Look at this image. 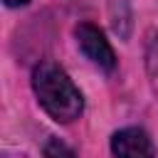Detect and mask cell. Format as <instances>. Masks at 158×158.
<instances>
[{
	"mask_svg": "<svg viewBox=\"0 0 158 158\" xmlns=\"http://www.w3.org/2000/svg\"><path fill=\"white\" fill-rule=\"evenodd\" d=\"M42 153H44V158H77L74 151H72L62 138H54V136L44 143V151H42Z\"/></svg>",
	"mask_w": 158,
	"mask_h": 158,
	"instance_id": "obj_4",
	"label": "cell"
},
{
	"mask_svg": "<svg viewBox=\"0 0 158 158\" xmlns=\"http://www.w3.org/2000/svg\"><path fill=\"white\" fill-rule=\"evenodd\" d=\"M114 158H156V146L151 136L138 126H126L111 136Z\"/></svg>",
	"mask_w": 158,
	"mask_h": 158,
	"instance_id": "obj_3",
	"label": "cell"
},
{
	"mask_svg": "<svg viewBox=\"0 0 158 158\" xmlns=\"http://www.w3.org/2000/svg\"><path fill=\"white\" fill-rule=\"evenodd\" d=\"M30 0H5V5L7 7H20V5H27Z\"/></svg>",
	"mask_w": 158,
	"mask_h": 158,
	"instance_id": "obj_6",
	"label": "cell"
},
{
	"mask_svg": "<svg viewBox=\"0 0 158 158\" xmlns=\"http://www.w3.org/2000/svg\"><path fill=\"white\" fill-rule=\"evenodd\" d=\"M74 37H77L79 49L84 52V57H86L91 64H96V67L104 69V72H114V67H116L114 47L109 44V40L104 37V32H101L96 25H91V22L77 25Z\"/></svg>",
	"mask_w": 158,
	"mask_h": 158,
	"instance_id": "obj_2",
	"label": "cell"
},
{
	"mask_svg": "<svg viewBox=\"0 0 158 158\" xmlns=\"http://www.w3.org/2000/svg\"><path fill=\"white\" fill-rule=\"evenodd\" d=\"M32 91L40 106L57 121L72 123L84 111V96L69 74L54 62H40L32 69Z\"/></svg>",
	"mask_w": 158,
	"mask_h": 158,
	"instance_id": "obj_1",
	"label": "cell"
},
{
	"mask_svg": "<svg viewBox=\"0 0 158 158\" xmlns=\"http://www.w3.org/2000/svg\"><path fill=\"white\" fill-rule=\"evenodd\" d=\"M146 57H148V64H151V72H156L158 67V40L153 32H148V44H146Z\"/></svg>",
	"mask_w": 158,
	"mask_h": 158,
	"instance_id": "obj_5",
	"label": "cell"
}]
</instances>
